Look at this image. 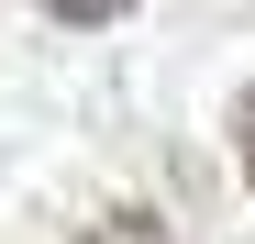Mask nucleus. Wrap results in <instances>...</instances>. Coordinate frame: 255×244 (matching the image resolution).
Listing matches in <instances>:
<instances>
[{
  "mask_svg": "<svg viewBox=\"0 0 255 244\" xmlns=\"http://www.w3.org/2000/svg\"><path fill=\"white\" fill-rule=\"evenodd\" d=\"M78 244H166V222H155V211H111V222H89Z\"/></svg>",
  "mask_w": 255,
  "mask_h": 244,
  "instance_id": "f257e3e1",
  "label": "nucleus"
},
{
  "mask_svg": "<svg viewBox=\"0 0 255 244\" xmlns=\"http://www.w3.org/2000/svg\"><path fill=\"white\" fill-rule=\"evenodd\" d=\"M45 11H56V22H122L133 0H45Z\"/></svg>",
  "mask_w": 255,
  "mask_h": 244,
  "instance_id": "f03ea898",
  "label": "nucleus"
},
{
  "mask_svg": "<svg viewBox=\"0 0 255 244\" xmlns=\"http://www.w3.org/2000/svg\"><path fill=\"white\" fill-rule=\"evenodd\" d=\"M233 144H244V178H255V89H244V111H233Z\"/></svg>",
  "mask_w": 255,
  "mask_h": 244,
  "instance_id": "7ed1b4c3",
  "label": "nucleus"
}]
</instances>
